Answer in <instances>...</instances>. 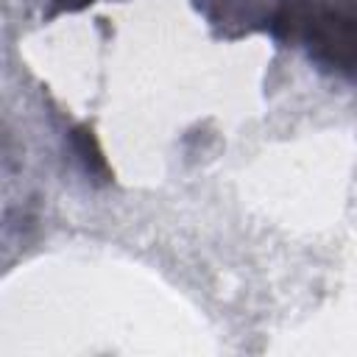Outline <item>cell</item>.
<instances>
[{"mask_svg":"<svg viewBox=\"0 0 357 357\" xmlns=\"http://www.w3.org/2000/svg\"><path fill=\"white\" fill-rule=\"evenodd\" d=\"M268 28L279 42L301 45L324 70L357 81V8L332 0H279Z\"/></svg>","mask_w":357,"mask_h":357,"instance_id":"1","label":"cell"},{"mask_svg":"<svg viewBox=\"0 0 357 357\" xmlns=\"http://www.w3.org/2000/svg\"><path fill=\"white\" fill-rule=\"evenodd\" d=\"M73 148L78 151L86 173L98 176L100 181H109L114 176L109 162H106V156H103V151H100V145H98V137H95V131L89 126H75L73 128Z\"/></svg>","mask_w":357,"mask_h":357,"instance_id":"2","label":"cell"},{"mask_svg":"<svg viewBox=\"0 0 357 357\" xmlns=\"http://www.w3.org/2000/svg\"><path fill=\"white\" fill-rule=\"evenodd\" d=\"M89 3H95V0H53V3H50V11H47V17L73 14V11H81V8H86Z\"/></svg>","mask_w":357,"mask_h":357,"instance_id":"3","label":"cell"}]
</instances>
